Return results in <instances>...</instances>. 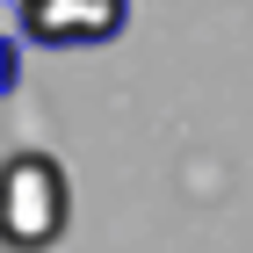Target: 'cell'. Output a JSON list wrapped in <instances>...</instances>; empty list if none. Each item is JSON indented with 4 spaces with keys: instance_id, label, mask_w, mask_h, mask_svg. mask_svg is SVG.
<instances>
[{
    "instance_id": "cell-1",
    "label": "cell",
    "mask_w": 253,
    "mask_h": 253,
    "mask_svg": "<svg viewBox=\"0 0 253 253\" xmlns=\"http://www.w3.org/2000/svg\"><path fill=\"white\" fill-rule=\"evenodd\" d=\"M65 224H73V181L51 152H15L7 174H0V239L15 253H43L58 246Z\"/></svg>"
},
{
    "instance_id": "cell-2",
    "label": "cell",
    "mask_w": 253,
    "mask_h": 253,
    "mask_svg": "<svg viewBox=\"0 0 253 253\" xmlns=\"http://www.w3.org/2000/svg\"><path fill=\"white\" fill-rule=\"evenodd\" d=\"M7 15H15V43L87 51V43H116L130 29V0H7Z\"/></svg>"
}]
</instances>
